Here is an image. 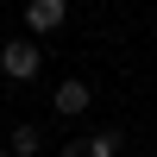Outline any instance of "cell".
<instances>
[{
    "label": "cell",
    "mask_w": 157,
    "mask_h": 157,
    "mask_svg": "<svg viewBox=\"0 0 157 157\" xmlns=\"http://www.w3.org/2000/svg\"><path fill=\"white\" fill-rule=\"evenodd\" d=\"M0 157H13V151H6V145H0Z\"/></svg>",
    "instance_id": "cell-7"
},
{
    "label": "cell",
    "mask_w": 157,
    "mask_h": 157,
    "mask_svg": "<svg viewBox=\"0 0 157 157\" xmlns=\"http://www.w3.org/2000/svg\"><path fill=\"white\" fill-rule=\"evenodd\" d=\"M88 101H94V88H88L82 75H63V82H57V94H50V107H57L63 120H75V113H88Z\"/></svg>",
    "instance_id": "cell-3"
},
{
    "label": "cell",
    "mask_w": 157,
    "mask_h": 157,
    "mask_svg": "<svg viewBox=\"0 0 157 157\" xmlns=\"http://www.w3.org/2000/svg\"><path fill=\"white\" fill-rule=\"evenodd\" d=\"M63 157H82V138H69V145H63Z\"/></svg>",
    "instance_id": "cell-6"
},
{
    "label": "cell",
    "mask_w": 157,
    "mask_h": 157,
    "mask_svg": "<svg viewBox=\"0 0 157 157\" xmlns=\"http://www.w3.org/2000/svg\"><path fill=\"white\" fill-rule=\"evenodd\" d=\"M6 151H13V157H38V151H44V132H38V126H13Z\"/></svg>",
    "instance_id": "cell-4"
},
{
    "label": "cell",
    "mask_w": 157,
    "mask_h": 157,
    "mask_svg": "<svg viewBox=\"0 0 157 157\" xmlns=\"http://www.w3.org/2000/svg\"><path fill=\"white\" fill-rule=\"evenodd\" d=\"M120 145H126V138L107 126V132H88V138H82V157H120Z\"/></svg>",
    "instance_id": "cell-5"
},
{
    "label": "cell",
    "mask_w": 157,
    "mask_h": 157,
    "mask_svg": "<svg viewBox=\"0 0 157 157\" xmlns=\"http://www.w3.org/2000/svg\"><path fill=\"white\" fill-rule=\"evenodd\" d=\"M145 157H157V151H145Z\"/></svg>",
    "instance_id": "cell-8"
},
{
    "label": "cell",
    "mask_w": 157,
    "mask_h": 157,
    "mask_svg": "<svg viewBox=\"0 0 157 157\" xmlns=\"http://www.w3.org/2000/svg\"><path fill=\"white\" fill-rule=\"evenodd\" d=\"M38 69H44V44H38V38L0 44V75H6V82H38Z\"/></svg>",
    "instance_id": "cell-1"
},
{
    "label": "cell",
    "mask_w": 157,
    "mask_h": 157,
    "mask_svg": "<svg viewBox=\"0 0 157 157\" xmlns=\"http://www.w3.org/2000/svg\"><path fill=\"white\" fill-rule=\"evenodd\" d=\"M63 19H69V0H25V32L32 38H50Z\"/></svg>",
    "instance_id": "cell-2"
}]
</instances>
